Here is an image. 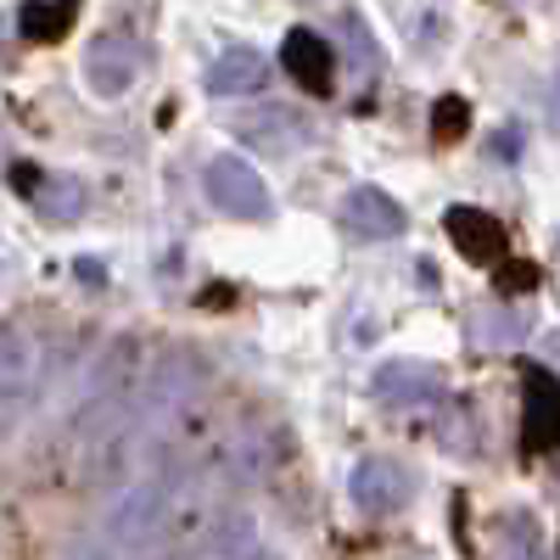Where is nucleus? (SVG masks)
Instances as JSON below:
<instances>
[{"label": "nucleus", "instance_id": "nucleus-1", "mask_svg": "<svg viewBox=\"0 0 560 560\" xmlns=\"http://www.w3.org/2000/svg\"><path fill=\"white\" fill-rule=\"evenodd\" d=\"M179 522V493L168 482H129L102 516V533L113 549H147Z\"/></svg>", "mask_w": 560, "mask_h": 560}, {"label": "nucleus", "instance_id": "nucleus-2", "mask_svg": "<svg viewBox=\"0 0 560 560\" xmlns=\"http://www.w3.org/2000/svg\"><path fill=\"white\" fill-rule=\"evenodd\" d=\"M45 382H51V342H45L39 331H23V325H12L7 348H0V387H7V415L18 420L23 404L45 393Z\"/></svg>", "mask_w": 560, "mask_h": 560}, {"label": "nucleus", "instance_id": "nucleus-3", "mask_svg": "<svg viewBox=\"0 0 560 560\" xmlns=\"http://www.w3.org/2000/svg\"><path fill=\"white\" fill-rule=\"evenodd\" d=\"M140 68H147V51L129 34H96L84 45V84L102 102H124L140 79Z\"/></svg>", "mask_w": 560, "mask_h": 560}, {"label": "nucleus", "instance_id": "nucleus-4", "mask_svg": "<svg viewBox=\"0 0 560 560\" xmlns=\"http://www.w3.org/2000/svg\"><path fill=\"white\" fill-rule=\"evenodd\" d=\"M202 185H208L213 208L230 213V219H269V208H275L264 174L253 163H242V158H213L208 174H202Z\"/></svg>", "mask_w": 560, "mask_h": 560}, {"label": "nucleus", "instance_id": "nucleus-5", "mask_svg": "<svg viewBox=\"0 0 560 560\" xmlns=\"http://www.w3.org/2000/svg\"><path fill=\"white\" fill-rule=\"evenodd\" d=\"M348 499L364 510V516H393V510H404L415 499V477H409V465H398L387 454H370V459L353 465Z\"/></svg>", "mask_w": 560, "mask_h": 560}, {"label": "nucleus", "instance_id": "nucleus-6", "mask_svg": "<svg viewBox=\"0 0 560 560\" xmlns=\"http://www.w3.org/2000/svg\"><path fill=\"white\" fill-rule=\"evenodd\" d=\"M236 135L264 158H287V152H298L308 140V118L298 107H287V102H264V107L236 118Z\"/></svg>", "mask_w": 560, "mask_h": 560}, {"label": "nucleus", "instance_id": "nucleus-7", "mask_svg": "<svg viewBox=\"0 0 560 560\" xmlns=\"http://www.w3.org/2000/svg\"><path fill=\"white\" fill-rule=\"evenodd\" d=\"M382 409H420V404H438L443 398V376L420 359H398V364H382L376 382H370Z\"/></svg>", "mask_w": 560, "mask_h": 560}, {"label": "nucleus", "instance_id": "nucleus-8", "mask_svg": "<svg viewBox=\"0 0 560 560\" xmlns=\"http://www.w3.org/2000/svg\"><path fill=\"white\" fill-rule=\"evenodd\" d=\"M342 219H348L353 236H364V242H387V236L404 230V208L382 191V185H353V191L342 197Z\"/></svg>", "mask_w": 560, "mask_h": 560}, {"label": "nucleus", "instance_id": "nucleus-9", "mask_svg": "<svg viewBox=\"0 0 560 560\" xmlns=\"http://www.w3.org/2000/svg\"><path fill=\"white\" fill-rule=\"evenodd\" d=\"M280 68H287L303 90L325 96V90H331V45H325L314 28H292L287 45H280Z\"/></svg>", "mask_w": 560, "mask_h": 560}, {"label": "nucleus", "instance_id": "nucleus-10", "mask_svg": "<svg viewBox=\"0 0 560 560\" xmlns=\"http://www.w3.org/2000/svg\"><path fill=\"white\" fill-rule=\"evenodd\" d=\"M264 84H269V62L253 51V45H230V51H219V62L208 68L213 96H258Z\"/></svg>", "mask_w": 560, "mask_h": 560}, {"label": "nucleus", "instance_id": "nucleus-11", "mask_svg": "<svg viewBox=\"0 0 560 560\" xmlns=\"http://www.w3.org/2000/svg\"><path fill=\"white\" fill-rule=\"evenodd\" d=\"M527 443L560 448V382L549 370H527Z\"/></svg>", "mask_w": 560, "mask_h": 560}, {"label": "nucleus", "instance_id": "nucleus-12", "mask_svg": "<svg viewBox=\"0 0 560 560\" xmlns=\"http://www.w3.org/2000/svg\"><path fill=\"white\" fill-rule=\"evenodd\" d=\"M448 236L471 264H499V253H504V230L482 208H465V202L448 208Z\"/></svg>", "mask_w": 560, "mask_h": 560}, {"label": "nucleus", "instance_id": "nucleus-13", "mask_svg": "<svg viewBox=\"0 0 560 560\" xmlns=\"http://www.w3.org/2000/svg\"><path fill=\"white\" fill-rule=\"evenodd\" d=\"M12 185H18V191H23L28 202H39V208L51 213V219H73V213L84 208V191H79L73 179H51V174H34L28 163H18V168H12Z\"/></svg>", "mask_w": 560, "mask_h": 560}, {"label": "nucleus", "instance_id": "nucleus-14", "mask_svg": "<svg viewBox=\"0 0 560 560\" xmlns=\"http://www.w3.org/2000/svg\"><path fill=\"white\" fill-rule=\"evenodd\" d=\"M197 555H264V538L253 527V516H208V533L191 544Z\"/></svg>", "mask_w": 560, "mask_h": 560}, {"label": "nucleus", "instance_id": "nucleus-15", "mask_svg": "<svg viewBox=\"0 0 560 560\" xmlns=\"http://www.w3.org/2000/svg\"><path fill=\"white\" fill-rule=\"evenodd\" d=\"M73 12H79V0H28V7H23V28L34 39H57L73 23Z\"/></svg>", "mask_w": 560, "mask_h": 560}, {"label": "nucleus", "instance_id": "nucleus-16", "mask_svg": "<svg viewBox=\"0 0 560 560\" xmlns=\"http://www.w3.org/2000/svg\"><path fill=\"white\" fill-rule=\"evenodd\" d=\"M527 516H504V533H510V544L516 549H538V522L533 527H522Z\"/></svg>", "mask_w": 560, "mask_h": 560}, {"label": "nucleus", "instance_id": "nucleus-17", "mask_svg": "<svg viewBox=\"0 0 560 560\" xmlns=\"http://www.w3.org/2000/svg\"><path fill=\"white\" fill-rule=\"evenodd\" d=\"M465 129V107L459 102H438V135H459Z\"/></svg>", "mask_w": 560, "mask_h": 560}, {"label": "nucleus", "instance_id": "nucleus-18", "mask_svg": "<svg viewBox=\"0 0 560 560\" xmlns=\"http://www.w3.org/2000/svg\"><path fill=\"white\" fill-rule=\"evenodd\" d=\"M549 124H555V135H560V73L549 79Z\"/></svg>", "mask_w": 560, "mask_h": 560}]
</instances>
